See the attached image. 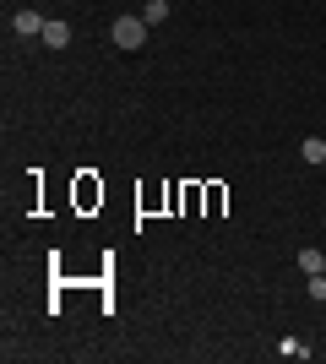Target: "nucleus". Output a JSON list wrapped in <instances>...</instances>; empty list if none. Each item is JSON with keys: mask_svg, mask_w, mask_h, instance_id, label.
<instances>
[{"mask_svg": "<svg viewBox=\"0 0 326 364\" xmlns=\"http://www.w3.org/2000/svg\"><path fill=\"white\" fill-rule=\"evenodd\" d=\"M299 272H305V277H315V272H326V256H321V250H315V245H310V250H299Z\"/></svg>", "mask_w": 326, "mask_h": 364, "instance_id": "20e7f679", "label": "nucleus"}, {"mask_svg": "<svg viewBox=\"0 0 326 364\" xmlns=\"http://www.w3.org/2000/svg\"><path fill=\"white\" fill-rule=\"evenodd\" d=\"M141 16H147V28L169 22V0H147V6H141Z\"/></svg>", "mask_w": 326, "mask_h": 364, "instance_id": "39448f33", "label": "nucleus"}, {"mask_svg": "<svg viewBox=\"0 0 326 364\" xmlns=\"http://www.w3.org/2000/svg\"><path fill=\"white\" fill-rule=\"evenodd\" d=\"M299 152H305V164H326V141H321V136H310Z\"/></svg>", "mask_w": 326, "mask_h": 364, "instance_id": "423d86ee", "label": "nucleus"}, {"mask_svg": "<svg viewBox=\"0 0 326 364\" xmlns=\"http://www.w3.org/2000/svg\"><path fill=\"white\" fill-rule=\"evenodd\" d=\"M44 44H49V49H65V44H71V22H60V16H55V22H44Z\"/></svg>", "mask_w": 326, "mask_h": 364, "instance_id": "7ed1b4c3", "label": "nucleus"}, {"mask_svg": "<svg viewBox=\"0 0 326 364\" xmlns=\"http://www.w3.org/2000/svg\"><path fill=\"white\" fill-rule=\"evenodd\" d=\"M109 44H114V49H141V44H147V16H114Z\"/></svg>", "mask_w": 326, "mask_h": 364, "instance_id": "f257e3e1", "label": "nucleus"}, {"mask_svg": "<svg viewBox=\"0 0 326 364\" xmlns=\"http://www.w3.org/2000/svg\"><path fill=\"white\" fill-rule=\"evenodd\" d=\"M278 353H283V359H305V353H310V348H305L299 337H283V343H278Z\"/></svg>", "mask_w": 326, "mask_h": 364, "instance_id": "0eeeda50", "label": "nucleus"}, {"mask_svg": "<svg viewBox=\"0 0 326 364\" xmlns=\"http://www.w3.org/2000/svg\"><path fill=\"white\" fill-rule=\"evenodd\" d=\"M310 299H315V304L326 299V272H315V277H310Z\"/></svg>", "mask_w": 326, "mask_h": 364, "instance_id": "6e6552de", "label": "nucleus"}, {"mask_svg": "<svg viewBox=\"0 0 326 364\" xmlns=\"http://www.w3.org/2000/svg\"><path fill=\"white\" fill-rule=\"evenodd\" d=\"M11 28L22 33V38H44V16H38V11H16Z\"/></svg>", "mask_w": 326, "mask_h": 364, "instance_id": "f03ea898", "label": "nucleus"}]
</instances>
